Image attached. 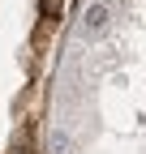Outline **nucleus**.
Masks as SVG:
<instances>
[{
    "mask_svg": "<svg viewBox=\"0 0 146 154\" xmlns=\"http://www.w3.org/2000/svg\"><path fill=\"white\" fill-rule=\"evenodd\" d=\"M65 9H69V0H39V13L47 17V22H60Z\"/></svg>",
    "mask_w": 146,
    "mask_h": 154,
    "instance_id": "nucleus-1",
    "label": "nucleus"
},
{
    "mask_svg": "<svg viewBox=\"0 0 146 154\" xmlns=\"http://www.w3.org/2000/svg\"><path fill=\"white\" fill-rule=\"evenodd\" d=\"M103 22H107V9L103 5H90L86 9V30H103Z\"/></svg>",
    "mask_w": 146,
    "mask_h": 154,
    "instance_id": "nucleus-2",
    "label": "nucleus"
}]
</instances>
